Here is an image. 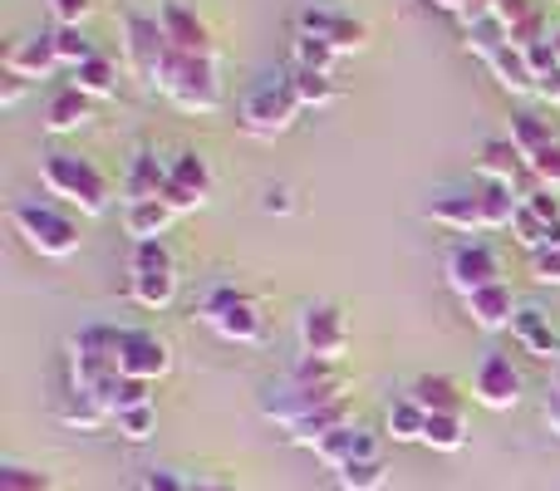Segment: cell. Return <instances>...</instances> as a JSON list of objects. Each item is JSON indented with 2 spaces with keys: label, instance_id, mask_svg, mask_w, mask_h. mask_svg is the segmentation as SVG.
Masks as SVG:
<instances>
[{
  "label": "cell",
  "instance_id": "6da1fadb",
  "mask_svg": "<svg viewBox=\"0 0 560 491\" xmlns=\"http://www.w3.org/2000/svg\"><path fill=\"white\" fill-rule=\"evenodd\" d=\"M118 374H124V329L89 325L69 339V388L98 398Z\"/></svg>",
  "mask_w": 560,
  "mask_h": 491
},
{
  "label": "cell",
  "instance_id": "7a4b0ae2",
  "mask_svg": "<svg viewBox=\"0 0 560 491\" xmlns=\"http://www.w3.org/2000/svg\"><path fill=\"white\" fill-rule=\"evenodd\" d=\"M39 183H45L49 197H65V202L79 207L84 217H104L108 197H114L108 177L79 153H49L45 163H39Z\"/></svg>",
  "mask_w": 560,
  "mask_h": 491
},
{
  "label": "cell",
  "instance_id": "3957f363",
  "mask_svg": "<svg viewBox=\"0 0 560 491\" xmlns=\"http://www.w3.org/2000/svg\"><path fill=\"white\" fill-rule=\"evenodd\" d=\"M158 94H167L183 114H217L222 108V74H217V59L207 55H167L163 79H158Z\"/></svg>",
  "mask_w": 560,
  "mask_h": 491
},
{
  "label": "cell",
  "instance_id": "277c9868",
  "mask_svg": "<svg viewBox=\"0 0 560 491\" xmlns=\"http://www.w3.org/2000/svg\"><path fill=\"white\" fill-rule=\"evenodd\" d=\"M10 226H15V232L25 236V246L39 250L45 260H65V256L79 250L74 217H65L59 207L39 202V197H20V202H10Z\"/></svg>",
  "mask_w": 560,
  "mask_h": 491
},
{
  "label": "cell",
  "instance_id": "5b68a950",
  "mask_svg": "<svg viewBox=\"0 0 560 491\" xmlns=\"http://www.w3.org/2000/svg\"><path fill=\"white\" fill-rule=\"evenodd\" d=\"M197 319H202L212 335H222L226 344H261L266 339L261 305H256V295H246V290H236V285L207 290L202 305H197Z\"/></svg>",
  "mask_w": 560,
  "mask_h": 491
},
{
  "label": "cell",
  "instance_id": "8992f818",
  "mask_svg": "<svg viewBox=\"0 0 560 491\" xmlns=\"http://www.w3.org/2000/svg\"><path fill=\"white\" fill-rule=\"evenodd\" d=\"M339 398H349V378H335V384H300V378H285V384H271L261 394V418L290 433L295 423H305L310 413L339 404Z\"/></svg>",
  "mask_w": 560,
  "mask_h": 491
},
{
  "label": "cell",
  "instance_id": "52a82bcc",
  "mask_svg": "<svg viewBox=\"0 0 560 491\" xmlns=\"http://www.w3.org/2000/svg\"><path fill=\"white\" fill-rule=\"evenodd\" d=\"M128 295L143 309H167L177 300V266L163 242H133L128 260Z\"/></svg>",
  "mask_w": 560,
  "mask_h": 491
},
{
  "label": "cell",
  "instance_id": "ba28073f",
  "mask_svg": "<svg viewBox=\"0 0 560 491\" xmlns=\"http://www.w3.org/2000/svg\"><path fill=\"white\" fill-rule=\"evenodd\" d=\"M167 55H173V45H167L163 25H158V10L153 15H148V10H128L124 15V59H128V69H133V79L158 89Z\"/></svg>",
  "mask_w": 560,
  "mask_h": 491
},
{
  "label": "cell",
  "instance_id": "9c48e42d",
  "mask_svg": "<svg viewBox=\"0 0 560 491\" xmlns=\"http://www.w3.org/2000/svg\"><path fill=\"white\" fill-rule=\"evenodd\" d=\"M295 118H300V98H295V89H290V79H266L242 104V128L252 138H280Z\"/></svg>",
  "mask_w": 560,
  "mask_h": 491
},
{
  "label": "cell",
  "instance_id": "30bf717a",
  "mask_svg": "<svg viewBox=\"0 0 560 491\" xmlns=\"http://www.w3.org/2000/svg\"><path fill=\"white\" fill-rule=\"evenodd\" d=\"M443 270H447V285H453L463 300L502 280V260H497V250L487 242H457L453 250H447Z\"/></svg>",
  "mask_w": 560,
  "mask_h": 491
},
{
  "label": "cell",
  "instance_id": "8fae6325",
  "mask_svg": "<svg viewBox=\"0 0 560 491\" xmlns=\"http://www.w3.org/2000/svg\"><path fill=\"white\" fill-rule=\"evenodd\" d=\"M295 35H315L325 39L335 55H359L369 45V25L354 15H339V10H325V5H305L295 15Z\"/></svg>",
  "mask_w": 560,
  "mask_h": 491
},
{
  "label": "cell",
  "instance_id": "7c38bea8",
  "mask_svg": "<svg viewBox=\"0 0 560 491\" xmlns=\"http://www.w3.org/2000/svg\"><path fill=\"white\" fill-rule=\"evenodd\" d=\"M300 349H305V354H315V359L339 364V359L349 354L345 309H339V305H305V315H300Z\"/></svg>",
  "mask_w": 560,
  "mask_h": 491
},
{
  "label": "cell",
  "instance_id": "4fadbf2b",
  "mask_svg": "<svg viewBox=\"0 0 560 491\" xmlns=\"http://www.w3.org/2000/svg\"><path fill=\"white\" fill-rule=\"evenodd\" d=\"M158 25H163L167 45H173L177 55H207V59H217L212 30H207V20L197 15L192 5H183V0H158Z\"/></svg>",
  "mask_w": 560,
  "mask_h": 491
},
{
  "label": "cell",
  "instance_id": "5bb4252c",
  "mask_svg": "<svg viewBox=\"0 0 560 491\" xmlns=\"http://www.w3.org/2000/svg\"><path fill=\"white\" fill-rule=\"evenodd\" d=\"M472 394L482 408H492V413H506V408L522 404V374H516V364L506 354H487L482 364H477L472 374Z\"/></svg>",
  "mask_w": 560,
  "mask_h": 491
},
{
  "label": "cell",
  "instance_id": "9a60e30c",
  "mask_svg": "<svg viewBox=\"0 0 560 491\" xmlns=\"http://www.w3.org/2000/svg\"><path fill=\"white\" fill-rule=\"evenodd\" d=\"M167 369H173V349H167V339H158L153 329H124V374L128 378H148V384H158Z\"/></svg>",
  "mask_w": 560,
  "mask_h": 491
},
{
  "label": "cell",
  "instance_id": "2e32d148",
  "mask_svg": "<svg viewBox=\"0 0 560 491\" xmlns=\"http://www.w3.org/2000/svg\"><path fill=\"white\" fill-rule=\"evenodd\" d=\"M492 15L502 20L506 39H512L516 49H532V45H541V39H551V15H546L541 0H497Z\"/></svg>",
  "mask_w": 560,
  "mask_h": 491
},
{
  "label": "cell",
  "instance_id": "e0dca14e",
  "mask_svg": "<svg viewBox=\"0 0 560 491\" xmlns=\"http://www.w3.org/2000/svg\"><path fill=\"white\" fill-rule=\"evenodd\" d=\"M423 217H428V222H438V226H447V232H463V236L487 232L482 202H477V187H453V192H438L433 202L423 207Z\"/></svg>",
  "mask_w": 560,
  "mask_h": 491
},
{
  "label": "cell",
  "instance_id": "ac0fdd59",
  "mask_svg": "<svg viewBox=\"0 0 560 491\" xmlns=\"http://www.w3.org/2000/svg\"><path fill=\"white\" fill-rule=\"evenodd\" d=\"M59 69V49H55V35L39 30V35H25L5 49V74H20V79H45Z\"/></svg>",
  "mask_w": 560,
  "mask_h": 491
},
{
  "label": "cell",
  "instance_id": "d6986e66",
  "mask_svg": "<svg viewBox=\"0 0 560 491\" xmlns=\"http://www.w3.org/2000/svg\"><path fill=\"white\" fill-rule=\"evenodd\" d=\"M310 453H315L329 472H339V467H349V463H369V457H378V443H374V433H364L359 423H349V428H339V433H329L325 443H315Z\"/></svg>",
  "mask_w": 560,
  "mask_h": 491
},
{
  "label": "cell",
  "instance_id": "ffe728a7",
  "mask_svg": "<svg viewBox=\"0 0 560 491\" xmlns=\"http://www.w3.org/2000/svg\"><path fill=\"white\" fill-rule=\"evenodd\" d=\"M512 339L526 349L532 359H541V364H560V335L551 329V319L541 315L536 305H522L516 309V319H512Z\"/></svg>",
  "mask_w": 560,
  "mask_h": 491
},
{
  "label": "cell",
  "instance_id": "44dd1931",
  "mask_svg": "<svg viewBox=\"0 0 560 491\" xmlns=\"http://www.w3.org/2000/svg\"><path fill=\"white\" fill-rule=\"evenodd\" d=\"M516 309H522V305H516V295H512V285H506V280H497V285L467 295V315H472L477 329H512Z\"/></svg>",
  "mask_w": 560,
  "mask_h": 491
},
{
  "label": "cell",
  "instance_id": "7402d4cb",
  "mask_svg": "<svg viewBox=\"0 0 560 491\" xmlns=\"http://www.w3.org/2000/svg\"><path fill=\"white\" fill-rule=\"evenodd\" d=\"M354 423V404L349 398H339V404H329V408H319V413H310L305 423H295L290 428V443L295 447H315V443H325L329 433H339V428H349Z\"/></svg>",
  "mask_w": 560,
  "mask_h": 491
},
{
  "label": "cell",
  "instance_id": "603a6c76",
  "mask_svg": "<svg viewBox=\"0 0 560 491\" xmlns=\"http://www.w3.org/2000/svg\"><path fill=\"white\" fill-rule=\"evenodd\" d=\"M89 118H94V98L79 94L74 84L59 89V94L49 98V108H45V128H49V133H74V128H84Z\"/></svg>",
  "mask_w": 560,
  "mask_h": 491
},
{
  "label": "cell",
  "instance_id": "cb8c5ba5",
  "mask_svg": "<svg viewBox=\"0 0 560 491\" xmlns=\"http://www.w3.org/2000/svg\"><path fill=\"white\" fill-rule=\"evenodd\" d=\"M163 183H167V163H158V153H133V163H128V173H124V197L128 202H153L158 192H163Z\"/></svg>",
  "mask_w": 560,
  "mask_h": 491
},
{
  "label": "cell",
  "instance_id": "d4e9b609",
  "mask_svg": "<svg viewBox=\"0 0 560 491\" xmlns=\"http://www.w3.org/2000/svg\"><path fill=\"white\" fill-rule=\"evenodd\" d=\"M408 398H413L423 413H457L463 418V388H457L447 374H423L413 388H408Z\"/></svg>",
  "mask_w": 560,
  "mask_h": 491
},
{
  "label": "cell",
  "instance_id": "484cf974",
  "mask_svg": "<svg viewBox=\"0 0 560 491\" xmlns=\"http://www.w3.org/2000/svg\"><path fill=\"white\" fill-rule=\"evenodd\" d=\"M487 69L497 74V84L502 89H512V94H536V74H532V59H526V49H516V45H502L492 59H487Z\"/></svg>",
  "mask_w": 560,
  "mask_h": 491
},
{
  "label": "cell",
  "instance_id": "4316f807",
  "mask_svg": "<svg viewBox=\"0 0 560 491\" xmlns=\"http://www.w3.org/2000/svg\"><path fill=\"white\" fill-rule=\"evenodd\" d=\"M173 207L163 202V197H153V202H128L124 212V232L133 236V242H158V236L173 226Z\"/></svg>",
  "mask_w": 560,
  "mask_h": 491
},
{
  "label": "cell",
  "instance_id": "83f0119b",
  "mask_svg": "<svg viewBox=\"0 0 560 491\" xmlns=\"http://www.w3.org/2000/svg\"><path fill=\"white\" fill-rule=\"evenodd\" d=\"M516 148L512 138H487L482 148H477V173H482V183H516Z\"/></svg>",
  "mask_w": 560,
  "mask_h": 491
},
{
  "label": "cell",
  "instance_id": "f1b7e54d",
  "mask_svg": "<svg viewBox=\"0 0 560 491\" xmlns=\"http://www.w3.org/2000/svg\"><path fill=\"white\" fill-rule=\"evenodd\" d=\"M556 143V133H551V124H546L541 114H512V148L522 153V163H532L536 153H546V148Z\"/></svg>",
  "mask_w": 560,
  "mask_h": 491
},
{
  "label": "cell",
  "instance_id": "f546056e",
  "mask_svg": "<svg viewBox=\"0 0 560 491\" xmlns=\"http://www.w3.org/2000/svg\"><path fill=\"white\" fill-rule=\"evenodd\" d=\"M477 202H482V222H487V232H502V226H512V217H516V187H506V183H477Z\"/></svg>",
  "mask_w": 560,
  "mask_h": 491
},
{
  "label": "cell",
  "instance_id": "4dcf8cb0",
  "mask_svg": "<svg viewBox=\"0 0 560 491\" xmlns=\"http://www.w3.org/2000/svg\"><path fill=\"white\" fill-rule=\"evenodd\" d=\"M290 89H295V98H300V108H325V104H335L339 98V84H335V74H319V69H290Z\"/></svg>",
  "mask_w": 560,
  "mask_h": 491
},
{
  "label": "cell",
  "instance_id": "1f68e13d",
  "mask_svg": "<svg viewBox=\"0 0 560 491\" xmlns=\"http://www.w3.org/2000/svg\"><path fill=\"white\" fill-rule=\"evenodd\" d=\"M59 423H65V428H79V433H94V428L108 423V408L98 404L94 394H79V388H69L65 404H59Z\"/></svg>",
  "mask_w": 560,
  "mask_h": 491
},
{
  "label": "cell",
  "instance_id": "d6a6232c",
  "mask_svg": "<svg viewBox=\"0 0 560 491\" xmlns=\"http://www.w3.org/2000/svg\"><path fill=\"white\" fill-rule=\"evenodd\" d=\"M98 404L108 408V418H118L124 408H143V404H153V384L148 378H128V374H118L114 384L98 394Z\"/></svg>",
  "mask_w": 560,
  "mask_h": 491
},
{
  "label": "cell",
  "instance_id": "836d02e7",
  "mask_svg": "<svg viewBox=\"0 0 560 491\" xmlns=\"http://www.w3.org/2000/svg\"><path fill=\"white\" fill-rule=\"evenodd\" d=\"M423 443L433 447V453H463L467 447V423L457 413H428Z\"/></svg>",
  "mask_w": 560,
  "mask_h": 491
},
{
  "label": "cell",
  "instance_id": "e575fe53",
  "mask_svg": "<svg viewBox=\"0 0 560 491\" xmlns=\"http://www.w3.org/2000/svg\"><path fill=\"white\" fill-rule=\"evenodd\" d=\"M423 428H428V413L413 398H394L388 404V437L394 443H423Z\"/></svg>",
  "mask_w": 560,
  "mask_h": 491
},
{
  "label": "cell",
  "instance_id": "d590c367",
  "mask_svg": "<svg viewBox=\"0 0 560 491\" xmlns=\"http://www.w3.org/2000/svg\"><path fill=\"white\" fill-rule=\"evenodd\" d=\"M74 89L79 94H89V98H108L118 89V65L114 59H104V55H94L89 65L74 69Z\"/></svg>",
  "mask_w": 560,
  "mask_h": 491
},
{
  "label": "cell",
  "instance_id": "8d00e7d4",
  "mask_svg": "<svg viewBox=\"0 0 560 491\" xmlns=\"http://www.w3.org/2000/svg\"><path fill=\"white\" fill-rule=\"evenodd\" d=\"M167 173H173V183H183L192 197H212V167H207L202 153H177L173 163H167Z\"/></svg>",
  "mask_w": 560,
  "mask_h": 491
},
{
  "label": "cell",
  "instance_id": "74e56055",
  "mask_svg": "<svg viewBox=\"0 0 560 491\" xmlns=\"http://www.w3.org/2000/svg\"><path fill=\"white\" fill-rule=\"evenodd\" d=\"M502 45H512V39H506V30H502V20H497V15H487V20H477V25L463 30V49H467V55H477L482 65H487V59H492Z\"/></svg>",
  "mask_w": 560,
  "mask_h": 491
},
{
  "label": "cell",
  "instance_id": "f35d334b",
  "mask_svg": "<svg viewBox=\"0 0 560 491\" xmlns=\"http://www.w3.org/2000/svg\"><path fill=\"white\" fill-rule=\"evenodd\" d=\"M384 477H388V467L378 463V457H369V463L339 467L335 482H339V491H384Z\"/></svg>",
  "mask_w": 560,
  "mask_h": 491
},
{
  "label": "cell",
  "instance_id": "ab89813d",
  "mask_svg": "<svg viewBox=\"0 0 560 491\" xmlns=\"http://www.w3.org/2000/svg\"><path fill=\"white\" fill-rule=\"evenodd\" d=\"M55 49H59V65H69V69H79V65L94 59V45H89V35L79 25H59L55 30Z\"/></svg>",
  "mask_w": 560,
  "mask_h": 491
},
{
  "label": "cell",
  "instance_id": "60d3db41",
  "mask_svg": "<svg viewBox=\"0 0 560 491\" xmlns=\"http://www.w3.org/2000/svg\"><path fill=\"white\" fill-rule=\"evenodd\" d=\"M114 423H118V433H124L128 443H148V437L158 433V408H153V404H143V408H124V413H118Z\"/></svg>",
  "mask_w": 560,
  "mask_h": 491
},
{
  "label": "cell",
  "instance_id": "b9f144b4",
  "mask_svg": "<svg viewBox=\"0 0 560 491\" xmlns=\"http://www.w3.org/2000/svg\"><path fill=\"white\" fill-rule=\"evenodd\" d=\"M335 49L315 35H295V65L300 69H319V74H335Z\"/></svg>",
  "mask_w": 560,
  "mask_h": 491
},
{
  "label": "cell",
  "instance_id": "7bdbcfd3",
  "mask_svg": "<svg viewBox=\"0 0 560 491\" xmlns=\"http://www.w3.org/2000/svg\"><path fill=\"white\" fill-rule=\"evenodd\" d=\"M0 491H55V477L35 472V467L5 463V467H0Z\"/></svg>",
  "mask_w": 560,
  "mask_h": 491
},
{
  "label": "cell",
  "instance_id": "ee69618b",
  "mask_svg": "<svg viewBox=\"0 0 560 491\" xmlns=\"http://www.w3.org/2000/svg\"><path fill=\"white\" fill-rule=\"evenodd\" d=\"M512 236H516V246L541 250V246H546V222L522 202V207H516V217H512Z\"/></svg>",
  "mask_w": 560,
  "mask_h": 491
},
{
  "label": "cell",
  "instance_id": "f6af8a7d",
  "mask_svg": "<svg viewBox=\"0 0 560 491\" xmlns=\"http://www.w3.org/2000/svg\"><path fill=\"white\" fill-rule=\"evenodd\" d=\"M290 378H300V384H335V378H345V369L329 364V359L300 354V359H295V369H290Z\"/></svg>",
  "mask_w": 560,
  "mask_h": 491
},
{
  "label": "cell",
  "instance_id": "bcb514c9",
  "mask_svg": "<svg viewBox=\"0 0 560 491\" xmlns=\"http://www.w3.org/2000/svg\"><path fill=\"white\" fill-rule=\"evenodd\" d=\"M526 167H532L536 187H551V192H560V143H551L546 153H536Z\"/></svg>",
  "mask_w": 560,
  "mask_h": 491
},
{
  "label": "cell",
  "instance_id": "7dc6e473",
  "mask_svg": "<svg viewBox=\"0 0 560 491\" xmlns=\"http://www.w3.org/2000/svg\"><path fill=\"white\" fill-rule=\"evenodd\" d=\"M428 5L447 10V15H457L463 25H477V20H487L497 10V0H428Z\"/></svg>",
  "mask_w": 560,
  "mask_h": 491
},
{
  "label": "cell",
  "instance_id": "c3c4849f",
  "mask_svg": "<svg viewBox=\"0 0 560 491\" xmlns=\"http://www.w3.org/2000/svg\"><path fill=\"white\" fill-rule=\"evenodd\" d=\"M532 280L536 285H560V246L532 250Z\"/></svg>",
  "mask_w": 560,
  "mask_h": 491
},
{
  "label": "cell",
  "instance_id": "681fc988",
  "mask_svg": "<svg viewBox=\"0 0 560 491\" xmlns=\"http://www.w3.org/2000/svg\"><path fill=\"white\" fill-rule=\"evenodd\" d=\"M522 202L532 207V212L541 217L546 226H556V222H560V192H551V187H536V192H526Z\"/></svg>",
  "mask_w": 560,
  "mask_h": 491
},
{
  "label": "cell",
  "instance_id": "f907efd6",
  "mask_svg": "<svg viewBox=\"0 0 560 491\" xmlns=\"http://www.w3.org/2000/svg\"><path fill=\"white\" fill-rule=\"evenodd\" d=\"M526 59H532V74H536V84H541L546 74H556V69H560V59H556V45H551V39H541V45H532V49H526ZM536 94H541V89H536Z\"/></svg>",
  "mask_w": 560,
  "mask_h": 491
},
{
  "label": "cell",
  "instance_id": "816d5d0a",
  "mask_svg": "<svg viewBox=\"0 0 560 491\" xmlns=\"http://www.w3.org/2000/svg\"><path fill=\"white\" fill-rule=\"evenodd\" d=\"M261 212H276V217L295 212V202H290V187H285V183H266V187H261Z\"/></svg>",
  "mask_w": 560,
  "mask_h": 491
},
{
  "label": "cell",
  "instance_id": "f5cc1de1",
  "mask_svg": "<svg viewBox=\"0 0 560 491\" xmlns=\"http://www.w3.org/2000/svg\"><path fill=\"white\" fill-rule=\"evenodd\" d=\"M89 5H94V0H49V15H55L59 25H79V20L89 15Z\"/></svg>",
  "mask_w": 560,
  "mask_h": 491
},
{
  "label": "cell",
  "instance_id": "db71d44e",
  "mask_svg": "<svg viewBox=\"0 0 560 491\" xmlns=\"http://www.w3.org/2000/svg\"><path fill=\"white\" fill-rule=\"evenodd\" d=\"M138 491H187V482L177 472H163V467H153V472H143V487Z\"/></svg>",
  "mask_w": 560,
  "mask_h": 491
},
{
  "label": "cell",
  "instance_id": "11a10c76",
  "mask_svg": "<svg viewBox=\"0 0 560 491\" xmlns=\"http://www.w3.org/2000/svg\"><path fill=\"white\" fill-rule=\"evenodd\" d=\"M541 418H546V428H551V433H560V388L556 384L546 388V398H541Z\"/></svg>",
  "mask_w": 560,
  "mask_h": 491
},
{
  "label": "cell",
  "instance_id": "9f6ffc18",
  "mask_svg": "<svg viewBox=\"0 0 560 491\" xmlns=\"http://www.w3.org/2000/svg\"><path fill=\"white\" fill-rule=\"evenodd\" d=\"M20 98H25V79H20V74H5V84H0V104L15 108Z\"/></svg>",
  "mask_w": 560,
  "mask_h": 491
},
{
  "label": "cell",
  "instance_id": "6f0895ef",
  "mask_svg": "<svg viewBox=\"0 0 560 491\" xmlns=\"http://www.w3.org/2000/svg\"><path fill=\"white\" fill-rule=\"evenodd\" d=\"M541 98H551V104H560V69H556V74H546V79H541Z\"/></svg>",
  "mask_w": 560,
  "mask_h": 491
},
{
  "label": "cell",
  "instance_id": "680465c9",
  "mask_svg": "<svg viewBox=\"0 0 560 491\" xmlns=\"http://www.w3.org/2000/svg\"><path fill=\"white\" fill-rule=\"evenodd\" d=\"M187 491H236V487H222V482H192Z\"/></svg>",
  "mask_w": 560,
  "mask_h": 491
},
{
  "label": "cell",
  "instance_id": "91938a15",
  "mask_svg": "<svg viewBox=\"0 0 560 491\" xmlns=\"http://www.w3.org/2000/svg\"><path fill=\"white\" fill-rule=\"evenodd\" d=\"M546 246H560V222H556V226H546Z\"/></svg>",
  "mask_w": 560,
  "mask_h": 491
},
{
  "label": "cell",
  "instance_id": "94428289",
  "mask_svg": "<svg viewBox=\"0 0 560 491\" xmlns=\"http://www.w3.org/2000/svg\"><path fill=\"white\" fill-rule=\"evenodd\" d=\"M551 45H556V59H560V20L551 25Z\"/></svg>",
  "mask_w": 560,
  "mask_h": 491
},
{
  "label": "cell",
  "instance_id": "6125c7cd",
  "mask_svg": "<svg viewBox=\"0 0 560 491\" xmlns=\"http://www.w3.org/2000/svg\"><path fill=\"white\" fill-rule=\"evenodd\" d=\"M551 384H556V388H560V364H556V369H551Z\"/></svg>",
  "mask_w": 560,
  "mask_h": 491
}]
</instances>
